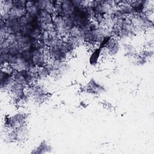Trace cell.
<instances>
[{
  "label": "cell",
  "mask_w": 154,
  "mask_h": 154,
  "mask_svg": "<svg viewBox=\"0 0 154 154\" xmlns=\"http://www.w3.org/2000/svg\"><path fill=\"white\" fill-rule=\"evenodd\" d=\"M0 82L1 91L9 93L14 82V72L8 70L5 67H1Z\"/></svg>",
  "instance_id": "2"
},
{
  "label": "cell",
  "mask_w": 154,
  "mask_h": 154,
  "mask_svg": "<svg viewBox=\"0 0 154 154\" xmlns=\"http://www.w3.org/2000/svg\"><path fill=\"white\" fill-rule=\"evenodd\" d=\"M28 115L24 112H18L12 116H6L4 121V129L12 131L26 123Z\"/></svg>",
  "instance_id": "1"
},
{
  "label": "cell",
  "mask_w": 154,
  "mask_h": 154,
  "mask_svg": "<svg viewBox=\"0 0 154 154\" xmlns=\"http://www.w3.org/2000/svg\"><path fill=\"white\" fill-rule=\"evenodd\" d=\"M103 55L102 50L98 46L93 48L89 57V63L92 66H96L99 62L101 56Z\"/></svg>",
  "instance_id": "7"
},
{
  "label": "cell",
  "mask_w": 154,
  "mask_h": 154,
  "mask_svg": "<svg viewBox=\"0 0 154 154\" xmlns=\"http://www.w3.org/2000/svg\"><path fill=\"white\" fill-rule=\"evenodd\" d=\"M52 150V147L48 143L43 140L42 141L40 144L33 150L31 152V153H37V154H43L46 153H50Z\"/></svg>",
  "instance_id": "8"
},
{
  "label": "cell",
  "mask_w": 154,
  "mask_h": 154,
  "mask_svg": "<svg viewBox=\"0 0 154 154\" xmlns=\"http://www.w3.org/2000/svg\"><path fill=\"white\" fill-rule=\"evenodd\" d=\"M63 10V14L61 16H71L75 11L76 6L72 1L63 0L60 1Z\"/></svg>",
  "instance_id": "6"
},
{
  "label": "cell",
  "mask_w": 154,
  "mask_h": 154,
  "mask_svg": "<svg viewBox=\"0 0 154 154\" xmlns=\"http://www.w3.org/2000/svg\"><path fill=\"white\" fill-rule=\"evenodd\" d=\"M14 6L13 0H4L0 2L1 15H7Z\"/></svg>",
  "instance_id": "9"
},
{
  "label": "cell",
  "mask_w": 154,
  "mask_h": 154,
  "mask_svg": "<svg viewBox=\"0 0 154 154\" xmlns=\"http://www.w3.org/2000/svg\"><path fill=\"white\" fill-rule=\"evenodd\" d=\"M121 48L122 43L120 40L114 36H112L102 49L103 55L105 54L109 57H114L120 52Z\"/></svg>",
  "instance_id": "4"
},
{
  "label": "cell",
  "mask_w": 154,
  "mask_h": 154,
  "mask_svg": "<svg viewBox=\"0 0 154 154\" xmlns=\"http://www.w3.org/2000/svg\"><path fill=\"white\" fill-rule=\"evenodd\" d=\"M85 91L94 95H99L106 92L105 87L94 79H91L87 84Z\"/></svg>",
  "instance_id": "5"
},
{
  "label": "cell",
  "mask_w": 154,
  "mask_h": 154,
  "mask_svg": "<svg viewBox=\"0 0 154 154\" xmlns=\"http://www.w3.org/2000/svg\"><path fill=\"white\" fill-rule=\"evenodd\" d=\"M10 132L11 142L22 144L28 140L29 135V129L26 123H25L15 130L10 131Z\"/></svg>",
  "instance_id": "3"
},
{
  "label": "cell",
  "mask_w": 154,
  "mask_h": 154,
  "mask_svg": "<svg viewBox=\"0 0 154 154\" xmlns=\"http://www.w3.org/2000/svg\"><path fill=\"white\" fill-rule=\"evenodd\" d=\"M25 10L26 13L32 16H36L39 9L36 5L35 1H26Z\"/></svg>",
  "instance_id": "10"
}]
</instances>
